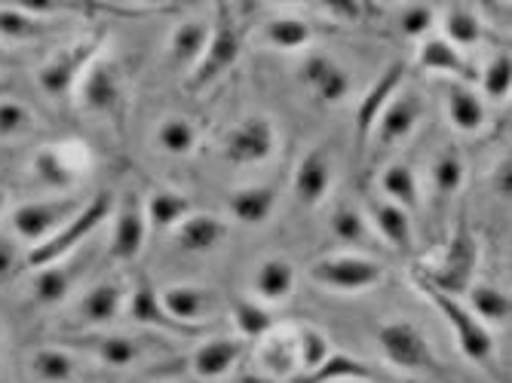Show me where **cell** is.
Wrapping results in <instances>:
<instances>
[{"mask_svg": "<svg viewBox=\"0 0 512 383\" xmlns=\"http://www.w3.org/2000/svg\"><path fill=\"white\" fill-rule=\"evenodd\" d=\"M243 53V40H240V31L234 28V22H230L227 16L218 19V25L212 28V37H209V46L203 59L197 62V68L188 74V89L191 92H200L206 89L209 83H215L221 74H227L230 68L237 65Z\"/></svg>", "mask_w": 512, "mask_h": 383, "instance_id": "9c48e42d", "label": "cell"}, {"mask_svg": "<svg viewBox=\"0 0 512 383\" xmlns=\"http://www.w3.org/2000/svg\"><path fill=\"white\" fill-rule=\"evenodd\" d=\"M276 200H279V184L276 181L249 184V187H240V190L230 194L227 209L240 224H264L273 215Z\"/></svg>", "mask_w": 512, "mask_h": 383, "instance_id": "cb8c5ba5", "label": "cell"}, {"mask_svg": "<svg viewBox=\"0 0 512 383\" xmlns=\"http://www.w3.org/2000/svg\"><path fill=\"white\" fill-rule=\"evenodd\" d=\"M7 89H10V86H7L4 80H0V99H4V95H7Z\"/></svg>", "mask_w": 512, "mask_h": 383, "instance_id": "816d5d0a", "label": "cell"}, {"mask_svg": "<svg viewBox=\"0 0 512 383\" xmlns=\"http://www.w3.org/2000/svg\"><path fill=\"white\" fill-rule=\"evenodd\" d=\"M99 50H102V31L65 46V50H59L53 59H46L40 65V71H37L40 89L50 95V99H65V95H71L77 89L86 68L99 59Z\"/></svg>", "mask_w": 512, "mask_h": 383, "instance_id": "277c9868", "label": "cell"}, {"mask_svg": "<svg viewBox=\"0 0 512 383\" xmlns=\"http://www.w3.org/2000/svg\"><path fill=\"white\" fill-rule=\"evenodd\" d=\"M329 230L335 233V239L347 246H368L371 243V227H368V218L356 209V206H335L332 218H329Z\"/></svg>", "mask_w": 512, "mask_h": 383, "instance_id": "60d3db41", "label": "cell"}, {"mask_svg": "<svg viewBox=\"0 0 512 383\" xmlns=\"http://www.w3.org/2000/svg\"><path fill=\"white\" fill-rule=\"evenodd\" d=\"M209 37H212L209 22H203V19H188V22H181V25L172 31V40H169V56H172V62H178V65H184L188 71H194L197 62H200L203 53H206Z\"/></svg>", "mask_w": 512, "mask_h": 383, "instance_id": "f1b7e54d", "label": "cell"}, {"mask_svg": "<svg viewBox=\"0 0 512 383\" xmlns=\"http://www.w3.org/2000/svg\"><path fill=\"white\" fill-rule=\"evenodd\" d=\"M405 62H393L387 65L378 80L368 86V92L362 95V102H359V111H356V151L365 154L368 151V138H371V129H375L378 117L384 114V108L396 99L402 83H405Z\"/></svg>", "mask_w": 512, "mask_h": 383, "instance_id": "8fae6325", "label": "cell"}, {"mask_svg": "<svg viewBox=\"0 0 512 383\" xmlns=\"http://www.w3.org/2000/svg\"><path fill=\"white\" fill-rule=\"evenodd\" d=\"M310 279L329 292L353 295V292H368V289H375V285H381L384 267L362 255H329V258H319L310 267Z\"/></svg>", "mask_w": 512, "mask_h": 383, "instance_id": "5b68a950", "label": "cell"}, {"mask_svg": "<svg viewBox=\"0 0 512 383\" xmlns=\"http://www.w3.org/2000/svg\"><path fill=\"white\" fill-rule=\"evenodd\" d=\"M62 347L89 353L108 368H129L145 356L138 338H129V334H105V331H83L77 338H65Z\"/></svg>", "mask_w": 512, "mask_h": 383, "instance_id": "5bb4252c", "label": "cell"}, {"mask_svg": "<svg viewBox=\"0 0 512 383\" xmlns=\"http://www.w3.org/2000/svg\"><path fill=\"white\" fill-rule=\"evenodd\" d=\"M414 285H417V292H421L427 301H433L439 307V313L445 316V322L454 331V341H457L460 353L467 356L470 362L482 365V368H491L494 365V338H491L488 325H482L460 298L436 292L433 285H427L417 273H414Z\"/></svg>", "mask_w": 512, "mask_h": 383, "instance_id": "7a4b0ae2", "label": "cell"}, {"mask_svg": "<svg viewBox=\"0 0 512 383\" xmlns=\"http://www.w3.org/2000/svg\"><path fill=\"white\" fill-rule=\"evenodd\" d=\"M301 83L316 95L319 102L325 105H335L341 102L344 95L350 92V77L347 71L341 68L338 59L332 56H322V53H310L304 62H301Z\"/></svg>", "mask_w": 512, "mask_h": 383, "instance_id": "2e32d148", "label": "cell"}, {"mask_svg": "<svg viewBox=\"0 0 512 383\" xmlns=\"http://www.w3.org/2000/svg\"><path fill=\"white\" fill-rule=\"evenodd\" d=\"M16 243H13V239L10 236H4V233H0V279H4V276H10L13 270H16Z\"/></svg>", "mask_w": 512, "mask_h": 383, "instance_id": "c3c4849f", "label": "cell"}, {"mask_svg": "<svg viewBox=\"0 0 512 383\" xmlns=\"http://www.w3.org/2000/svg\"><path fill=\"white\" fill-rule=\"evenodd\" d=\"M264 40L276 50H286V53H295V50H304V46L313 40V28L310 22L298 19V16H276L264 25Z\"/></svg>", "mask_w": 512, "mask_h": 383, "instance_id": "74e56055", "label": "cell"}, {"mask_svg": "<svg viewBox=\"0 0 512 383\" xmlns=\"http://www.w3.org/2000/svg\"><path fill=\"white\" fill-rule=\"evenodd\" d=\"M77 276H80V264H74V255L50 267H40L31 282V295L40 307H56L68 298Z\"/></svg>", "mask_w": 512, "mask_h": 383, "instance_id": "d4e9b609", "label": "cell"}, {"mask_svg": "<svg viewBox=\"0 0 512 383\" xmlns=\"http://www.w3.org/2000/svg\"><path fill=\"white\" fill-rule=\"evenodd\" d=\"M417 65H421L424 71H433V74H448L460 83L476 80L470 59L463 56L457 46H451L442 34H427L421 40V46H417Z\"/></svg>", "mask_w": 512, "mask_h": 383, "instance_id": "d6986e66", "label": "cell"}, {"mask_svg": "<svg viewBox=\"0 0 512 383\" xmlns=\"http://www.w3.org/2000/svg\"><path fill=\"white\" fill-rule=\"evenodd\" d=\"M31 374L40 383H68L77 374V362L65 347H40L31 353Z\"/></svg>", "mask_w": 512, "mask_h": 383, "instance_id": "e575fe53", "label": "cell"}, {"mask_svg": "<svg viewBox=\"0 0 512 383\" xmlns=\"http://www.w3.org/2000/svg\"><path fill=\"white\" fill-rule=\"evenodd\" d=\"M442 37L457 46V50H470L485 37V25L479 19V13H473L470 7L454 4L442 13Z\"/></svg>", "mask_w": 512, "mask_h": 383, "instance_id": "836d02e7", "label": "cell"}, {"mask_svg": "<svg viewBox=\"0 0 512 383\" xmlns=\"http://www.w3.org/2000/svg\"><path fill=\"white\" fill-rule=\"evenodd\" d=\"M381 190L387 194V203L399 206L402 212H417L421 209V184L408 163H393L381 175Z\"/></svg>", "mask_w": 512, "mask_h": 383, "instance_id": "1f68e13d", "label": "cell"}, {"mask_svg": "<svg viewBox=\"0 0 512 383\" xmlns=\"http://www.w3.org/2000/svg\"><path fill=\"white\" fill-rule=\"evenodd\" d=\"M347 380H371V368L344 350H332L313 374H298L295 383H347Z\"/></svg>", "mask_w": 512, "mask_h": 383, "instance_id": "d6a6232c", "label": "cell"}, {"mask_svg": "<svg viewBox=\"0 0 512 383\" xmlns=\"http://www.w3.org/2000/svg\"><path fill=\"white\" fill-rule=\"evenodd\" d=\"M126 307V292L117 279H105L77 301V319L86 328H102L108 322H114L120 316V310Z\"/></svg>", "mask_w": 512, "mask_h": 383, "instance_id": "ffe728a7", "label": "cell"}, {"mask_svg": "<svg viewBox=\"0 0 512 383\" xmlns=\"http://www.w3.org/2000/svg\"><path fill=\"white\" fill-rule=\"evenodd\" d=\"M378 347L384 350L387 362L402 371H433L436 368V359H433V350L424 338V331L405 319H396V322H387L378 328Z\"/></svg>", "mask_w": 512, "mask_h": 383, "instance_id": "ba28073f", "label": "cell"}, {"mask_svg": "<svg viewBox=\"0 0 512 383\" xmlns=\"http://www.w3.org/2000/svg\"><path fill=\"white\" fill-rule=\"evenodd\" d=\"M476 258H479V246H476V236L473 230L467 227V221H460L451 243L442 255V264L439 267H417L414 273L421 276L427 285H433L436 292L442 295H451V298H460L463 292L470 289L473 282V270H476Z\"/></svg>", "mask_w": 512, "mask_h": 383, "instance_id": "3957f363", "label": "cell"}, {"mask_svg": "<svg viewBox=\"0 0 512 383\" xmlns=\"http://www.w3.org/2000/svg\"><path fill=\"white\" fill-rule=\"evenodd\" d=\"M4 209H7V190L0 187V215H4Z\"/></svg>", "mask_w": 512, "mask_h": 383, "instance_id": "f907efd6", "label": "cell"}, {"mask_svg": "<svg viewBox=\"0 0 512 383\" xmlns=\"http://www.w3.org/2000/svg\"><path fill=\"white\" fill-rule=\"evenodd\" d=\"M126 313L132 322L138 325H151V328H166V331H175V334H200V328H184L178 322H172L163 307H160V295L154 292V285L151 282H142L138 289L129 295L126 301Z\"/></svg>", "mask_w": 512, "mask_h": 383, "instance_id": "83f0119b", "label": "cell"}, {"mask_svg": "<svg viewBox=\"0 0 512 383\" xmlns=\"http://www.w3.org/2000/svg\"><path fill=\"white\" fill-rule=\"evenodd\" d=\"M197 141H200V132L191 120L184 117H169L166 123H160L157 129V145L172 154V157H188L197 151Z\"/></svg>", "mask_w": 512, "mask_h": 383, "instance_id": "ab89813d", "label": "cell"}, {"mask_svg": "<svg viewBox=\"0 0 512 383\" xmlns=\"http://www.w3.org/2000/svg\"><path fill=\"white\" fill-rule=\"evenodd\" d=\"M148 239V218H145V203L135 190H126L120 206H117V218H114V230H111V243H108V258L114 261H135L145 249Z\"/></svg>", "mask_w": 512, "mask_h": 383, "instance_id": "7c38bea8", "label": "cell"}, {"mask_svg": "<svg viewBox=\"0 0 512 383\" xmlns=\"http://www.w3.org/2000/svg\"><path fill=\"white\" fill-rule=\"evenodd\" d=\"M421 117H424V105L417 95H396L378 117L375 129H371V138H368L371 154L381 157L393 151L396 145H402V141H408V135H414Z\"/></svg>", "mask_w": 512, "mask_h": 383, "instance_id": "30bf717a", "label": "cell"}, {"mask_svg": "<svg viewBox=\"0 0 512 383\" xmlns=\"http://www.w3.org/2000/svg\"><path fill=\"white\" fill-rule=\"evenodd\" d=\"M470 295V313L485 325V322H494V325H503L509 322V295L503 289H497V285H488V282H476L467 289Z\"/></svg>", "mask_w": 512, "mask_h": 383, "instance_id": "d590c367", "label": "cell"}, {"mask_svg": "<svg viewBox=\"0 0 512 383\" xmlns=\"http://www.w3.org/2000/svg\"><path fill=\"white\" fill-rule=\"evenodd\" d=\"M332 181H335V169H332V160L322 148L316 151H307L295 169V178H292V190H295V200L304 206V209H316L325 197H329L332 190Z\"/></svg>", "mask_w": 512, "mask_h": 383, "instance_id": "9a60e30c", "label": "cell"}, {"mask_svg": "<svg viewBox=\"0 0 512 383\" xmlns=\"http://www.w3.org/2000/svg\"><path fill=\"white\" fill-rule=\"evenodd\" d=\"M479 83H482L479 95H485V99H491V102H503L509 95V89H512V62H509V56L506 53L494 56Z\"/></svg>", "mask_w": 512, "mask_h": 383, "instance_id": "f6af8a7d", "label": "cell"}, {"mask_svg": "<svg viewBox=\"0 0 512 383\" xmlns=\"http://www.w3.org/2000/svg\"><path fill=\"white\" fill-rule=\"evenodd\" d=\"M83 209V203L77 197H56V200H34V203H22L13 212V230L16 239L28 243L31 249L46 243L56 230H62L77 212Z\"/></svg>", "mask_w": 512, "mask_h": 383, "instance_id": "8992f818", "label": "cell"}, {"mask_svg": "<svg viewBox=\"0 0 512 383\" xmlns=\"http://www.w3.org/2000/svg\"><path fill=\"white\" fill-rule=\"evenodd\" d=\"M160 307L172 322L184 328H200L215 307V295L200 289V285H169L160 295Z\"/></svg>", "mask_w": 512, "mask_h": 383, "instance_id": "ac0fdd59", "label": "cell"}, {"mask_svg": "<svg viewBox=\"0 0 512 383\" xmlns=\"http://www.w3.org/2000/svg\"><path fill=\"white\" fill-rule=\"evenodd\" d=\"M252 292L261 304H279L295 292V264L286 258H267L255 276H252Z\"/></svg>", "mask_w": 512, "mask_h": 383, "instance_id": "484cf974", "label": "cell"}, {"mask_svg": "<svg viewBox=\"0 0 512 383\" xmlns=\"http://www.w3.org/2000/svg\"><path fill=\"white\" fill-rule=\"evenodd\" d=\"M445 114H448V123L463 132V135H473L485 126V117H488V108H485V99L470 86V83H448L445 86Z\"/></svg>", "mask_w": 512, "mask_h": 383, "instance_id": "44dd1931", "label": "cell"}, {"mask_svg": "<svg viewBox=\"0 0 512 383\" xmlns=\"http://www.w3.org/2000/svg\"><path fill=\"white\" fill-rule=\"evenodd\" d=\"M497 187H500V194H503V197H509V163L500 166V184H497Z\"/></svg>", "mask_w": 512, "mask_h": 383, "instance_id": "681fc988", "label": "cell"}, {"mask_svg": "<svg viewBox=\"0 0 512 383\" xmlns=\"http://www.w3.org/2000/svg\"><path fill=\"white\" fill-rule=\"evenodd\" d=\"M77 99L89 114L120 120V114H123V77H120V68L111 65L108 59H96L77 83Z\"/></svg>", "mask_w": 512, "mask_h": 383, "instance_id": "52a82bcc", "label": "cell"}, {"mask_svg": "<svg viewBox=\"0 0 512 383\" xmlns=\"http://www.w3.org/2000/svg\"><path fill=\"white\" fill-rule=\"evenodd\" d=\"M227 236V227L215 215H188L175 227V246L188 255H203Z\"/></svg>", "mask_w": 512, "mask_h": 383, "instance_id": "4316f807", "label": "cell"}, {"mask_svg": "<svg viewBox=\"0 0 512 383\" xmlns=\"http://www.w3.org/2000/svg\"><path fill=\"white\" fill-rule=\"evenodd\" d=\"M243 356V341L237 338H209L191 356V371L197 380H218L234 371Z\"/></svg>", "mask_w": 512, "mask_h": 383, "instance_id": "603a6c76", "label": "cell"}, {"mask_svg": "<svg viewBox=\"0 0 512 383\" xmlns=\"http://www.w3.org/2000/svg\"><path fill=\"white\" fill-rule=\"evenodd\" d=\"M295 350H298V368L301 374H313L332 353V341L313 325L295 328Z\"/></svg>", "mask_w": 512, "mask_h": 383, "instance_id": "b9f144b4", "label": "cell"}, {"mask_svg": "<svg viewBox=\"0 0 512 383\" xmlns=\"http://www.w3.org/2000/svg\"><path fill=\"white\" fill-rule=\"evenodd\" d=\"M276 151V129L267 117H246L224 135V154L237 166H258Z\"/></svg>", "mask_w": 512, "mask_h": 383, "instance_id": "4fadbf2b", "label": "cell"}, {"mask_svg": "<svg viewBox=\"0 0 512 383\" xmlns=\"http://www.w3.org/2000/svg\"><path fill=\"white\" fill-rule=\"evenodd\" d=\"M74 151H77V145H59V148L37 151L31 160V175L46 187H56V190L71 187L86 166V154L80 151L74 157Z\"/></svg>", "mask_w": 512, "mask_h": 383, "instance_id": "e0dca14e", "label": "cell"}, {"mask_svg": "<svg viewBox=\"0 0 512 383\" xmlns=\"http://www.w3.org/2000/svg\"><path fill=\"white\" fill-rule=\"evenodd\" d=\"M114 212V197L108 194V190H102L99 197H92L62 230H56L46 243H40V246H34L28 255H25V261H22V267L25 270H40V267H50V264H56V261H65V258H71L86 239L96 233L105 221H108V215Z\"/></svg>", "mask_w": 512, "mask_h": 383, "instance_id": "6da1fadb", "label": "cell"}, {"mask_svg": "<svg viewBox=\"0 0 512 383\" xmlns=\"http://www.w3.org/2000/svg\"><path fill=\"white\" fill-rule=\"evenodd\" d=\"M230 313H234V325H237V331L243 334L246 341L267 338V334L273 331V325H276V316L270 313V307H264L261 301H252V298L234 301Z\"/></svg>", "mask_w": 512, "mask_h": 383, "instance_id": "f35d334b", "label": "cell"}, {"mask_svg": "<svg viewBox=\"0 0 512 383\" xmlns=\"http://www.w3.org/2000/svg\"><path fill=\"white\" fill-rule=\"evenodd\" d=\"M433 22H436V10L427 7V4H411V7H405L402 10V19H399L402 31L408 37H417V40H424L430 34Z\"/></svg>", "mask_w": 512, "mask_h": 383, "instance_id": "bcb514c9", "label": "cell"}, {"mask_svg": "<svg viewBox=\"0 0 512 383\" xmlns=\"http://www.w3.org/2000/svg\"><path fill=\"white\" fill-rule=\"evenodd\" d=\"M0 62H4V53H0Z\"/></svg>", "mask_w": 512, "mask_h": 383, "instance_id": "db71d44e", "label": "cell"}, {"mask_svg": "<svg viewBox=\"0 0 512 383\" xmlns=\"http://www.w3.org/2000/svg\"><path fill=\"white\" fill-rule=\"evenodd\" d=\"M46 34V22L40 16L25 13L19 4L16 7H0V37L16 40V43H28Z\"/></svg>", "mask_w": 512, "mask_h": 383, "instance_id": "7bdbcfd3", "label": "cell"}, {"mask_svg": "<svg viewBox=\"0 0 512 383\" xmlns=\"http://www.w3.org/2000/svg\"><path fill=\"white\" fill-rule=\"evenodd\" d=\"M368 218H371V227L378 230V236L393 252H399V255L414 252V224H411L408 212H402L399 206H393L387 200H371Z\"/></svg>", "mask_w": 512, "mask_h": 383, "instance_id": "7402d4cb", "label": "cell"}, {"mask_svg": "<svg viewBox=\"0 0 512 383\" xmlns=\"http://www.w3.org/2000/svg\"><path fill=\"white\" fill-rule=\"evenodd\" d=\"M258 362L270 377H292L298 371V350H295V328L270 331L261 338Z\"/></svg>", "mask_w": 512, "mask_h": 383, "instance_id": "f546056e", "label": "cell"}, {"mask_svg": "<svg viewBox=\"0 0 512 383\" xmlns=\"http://www.w3.org/2000/svg\"><path fill=\"white\" fill-rule=\"evenodd\" d=\"M191 200L178 194V190H154V194L148 197L145 203V218H148V230H172L178 227L184 218L191 215Z\"/></svg>", "mask_w": 512, "mask_h": 383, "instance_id": "4dcf8cb0", "label": "cell"}, {"mask_svg": "<svg viewBox=\"0 0 512 383\" xmlns=\"http://www.w3.org/2000/svg\"><path fill=\"white\" fill-rule=\"evenodd\" d=\"M34 126H37V120H34L28 105L0 99V138H4V141L25 138V135L34 132Z\"/></svg>", "mask_w": 512, "mask_h": 383, "instance_id": "ee69618b", "label": "cell"}, {"mask_svg": "<svg viewBox=\"0 0 512 383\" xmlns=\"http://www.w3.org/2000/svg\"><path fill=\"white\" fill-rule=\"evenodd\" d=\"M329 10L332 19H341V22H359L362 19V4H350V0H329V4H322Z\"/></svg>", "mask_w": 512, "mask_h": 383, "instance_id": "7dc6e473", "label": "cell"}, {"mask_svg": "<svg viewBox=\"0 0 512 383\" xmlns=\"http://www.w3.org/2000/svg\"><path fill=\"white\" fill-rule=\"evenodd\" d=\"M430 178H433V187L442 200L448 197H457L463 181H467V163H463L460 151L457 148H445L436 154L433 166H430Z\"/></svg>", "mask_w": 512, "mask_h": 383, "instance_id": "8d00e7d4", "label": "cell"}, {"mask_svg": "<svg viewBox=\"0 0 512 383\" xmlns=\"http://www.w3.org/2000/svg\"><path fill=\"white\" fill-rule=\"evenodd\" d=\"M347 383H368V380H347Z\"/></svg>", "mask_w": 512, "mask_h": 383, "instance_id": "f5cc1de1", "label": "cell"}]
</instances>
